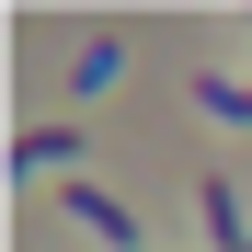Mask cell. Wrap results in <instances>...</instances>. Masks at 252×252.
I'll use <instances>...</instances> for the list:
<instances>
[{"mask_svg": "<svg viewBox=\"0 0 252 252\" xmlns=\"http://www.w3.org/2000/svg\"><path fill=\"white\" fill-rule=\"evenodd\" d=\"M58 160H80V126H23V172H58Z\"/></svg>", "mask_w": 252, "mask_h": 252, "instance_id": "7a4b0ae2", "label": "cell"}, {"mask_svg": "<svg viewBox=\"0 0 252 252\" xmlns=\"http://www.w3.org/2000/svg\"><path fill=\"white\" fill-rule=\"evenodd\" d=\"M195 103H206V115H229V126H252V92H241V80H195Z\"/></svg>", "mask_w": 252, "mask_h": 252, "instance_id": "3957f363", "label": "cell"}, {"mask_svg": "<svg viewBox=\"0 0 252 252\" xmlns=\"http://www.w3.org/2000/svg\"><path fill=\"white\" fill-rule=\"evenodd\" d=\"M69 218H80V229H103L115 252H138V218H126V206H115L103 184H69Z\"/></svg>", "mask_w": 252, "mask_h": 252, "instance_id": "6da1fadb", "label": "cell"}]
</instances>
